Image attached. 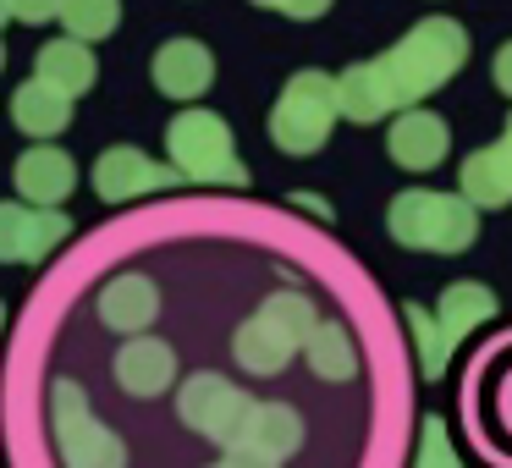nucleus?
I'll list each match as a JSON object with an SVG mask.
<instances>
[{
	"mask_svg": "<svg viewBox=\"0 0 512 468\" xmlns=\"http://www.w3.org/2000/svg\"><path fill=\"white\" fill-rule=\"evenodd\" d=\"M6 6H12V23H56L61 17V0H6Z\"/></svg>",
	"mask_w": 512,
	"mask_h": 468,
	"instance_id": "obj_25",
	"label": "nucleus"
},
{
	"mask_svg": "<svg viewBox=\"0 0 512 468\" xmlns=\"http://www.w3.org/2000/svg\"><path fill=\"white\" fill-rule=\"evenodd\" d=\"M386 232L402 248L419 254H463L479 237V210L463 193H435V188H408L391 199L386 210Z\"/></svg>",
	"mask_w": 512,
	"mask_h": 468,
	"instance_id": "obj_3",
	"label": "nucleus"
},
{
	"mask_svg": "<svg viewBox=\"0 0 512 468\" xmlns=\"http://www.w3.org/2000/svg\"><path fill=\"white\" fill-rule=\"evenodd\" d=\"M463 61H468L463 23H452V17H424L419 28H408V39H397V45L380 56V67H386L391 89H397V105L413 111V105L430 100L446 78H457Z\"/></svg>",
	"mask_w": 512,
	"mask_h": 468,
	"instance_id": "obj_1",
	"label": "nucleus"
},
{
	"mask_svg": "<svg viewBox=\"0 0 512 468\" xmlns=\"http://www.w3.org/2000/svg\"><path fill=\"white\" fill-rule=\"evenodd\" d=\"M6 23H12V6H6V0H0V28H6Z\"/></svg>",
	"mask_w": 512,
	"mask_h": 468,
	"instance_id": "obj_30",
	"label": "nucleus"
},
{
	"mask_svg": "<svg viewBox=\"0 0 512 468\" xmlns=\"http://www.w3.org/2000/svg\"><path fill=\"white\" fill-rule=\"evenodd\" d=\"M72 237L61 210H39L23 199H0V265H39Z\"/></svg>",
	"mask_w": 512,
	"mask_h": 468,
	"instance_id": "obj_7",
	"label": "nucleus"
},
{
	"mask_svg": "<svg viewBox=\"0 0 512 468\" xmlns=\"http://www.w3.org/2000/svg\"><path fill=\"white\" fill-rule=\"evenodd\" d=\"M490 314H496V292L485 287V281H452V287L441 292V303H435V320L446 325V336L452 342H463L474 325H485Z\"/></svg>",
	"mask_w": 512,
	"mask_h": 468,
	"instance_id": "obj_20",
	"label": "nucleus"
},
{
	"mask_svg": "<svg viewBox=\"0 0 512 468\" xmlns=\"http://www.w3.org/2000/svg\"><path fill=\"white\" fill-rule=\"evenodd\" d=\"M12 188H17V199H23V204L61 210V204L72 199V188H78V160H72L67 149H56V144H34V149L17 155Z\"/></svg>",
	"mask_w": 512,
	"mask_h": 468,
	"instance_id": "obj_9",
	"label": "nucleus"
},
{
	"mask_svg": "<svg viewBox=\"0 0 512 468\" xmlns=\"http://www.w3.org/2000/svg\"><path fill=\"white\" fill-rule=\"evenodd\" d=\"M457 193H463V199L474 204V210H501V204H512V177H507V166H501L496 144L463 160V177H457Z\"/></svg>",
	"mask_w": 512,
	"mask_h": 468,
	"instance_id": "obj_21",
	"label": "nucleus"
},
{
	"mask_svg": "<svg viewBox=\"0 0 512 468\" xmlns=\"http://www.w3.org/2000/svg\"><path fill=\"white\" fill-rule=\"evenodd\" d=\"M342 122V100H336V78L325 72H298L287 78L276 111H270V138L287 155H314L331 138V127Z\"/></svg>",
	"mask_w": 512,
	"mask_h": 468,
	"instance_id": "obj_5",
	"label": "nucleus"
},
{
	"mask_svg": "<svg viewBox=\"0 0 512 468\" xmlns=\"http://www.w3.org/2000/svg\"><path fill=\"white\" fill-rule=\"evenodd\" d=\"M166 155L182 171V182H210V188H248V166L237 160L232 127L204 105L171 116L166 127Z\"/></svg>",
	"mask_w": 512,
	"mask_h": 468,
	"instance_id": "obj_4",
	"label": "nucleus"
},
{
	"mask_svg": "<svg viewBox=\"0 0 512 468\" xmlns=\"http://www.w3.org/2000/svg\"><path fill=\"white\" fill-rule=\"evenodd\" d=\"M248 408H254V397H243V391H237L226 375H215V369L188 375V386L177 391V419L188 424L193 435L221 441V446H232L237 435H243Z\"/></svg>",
	"mask_w": 512,
	"mask_h": 468,
	"instance_id": "obj_6",
	"label": "nucleus"
},
{
	"mask_svg": "<svg viewBox=\"0 0 512 468\" xmlns=\"http://www.w3.org/2000/svg\"><path fill=\"white\" fill-rule=\"evenodd\" d=\"M34 78H45L50 89H61L67 100H78V94L94 89V78H100V61H94V50L83 45V39L61 34V39H50V45L39 50Z\"/></svg>",
	"mask_w": 512,
	"mask_h": 468,
	"instance_id": "obj_17",
	"label": "nucleus"
},
{
	"mask_svg": "<svg viewBox=\"0 0 512 468\" xmlns=\"http://www.w3.org/2000/svg\"><path fill=\"white\" fill-rule=\"evenodd\" d=\"M94 314H100V325L116 336H144L149 325L160 320V287L149 276H138V270H122V276H111L100 287Z\"/></svg>",
	"mask_w": 512,
	"mask_h": 468,
	"instance_id": "obj_10",
	"label": "nucleus"
},
{
	"mask_svg": "<svg viewBox=\"0 0 512 468\" xmlns=\"http://www.w3.org/2000/svg\"><path fill=\"white\" fill-rule=\"evenodd\" d=\"M177 182H182L177 166H160V160H149L144 149H133V144H116L94 160V193H100L105 204H133V199H144V193L177 188Z\"/></svg>",
	"mask_w": 512,
	"mask_h": 468,
	"instance_id": "obj_8",
	"label": "nucleus"
},
{
	"mask_svg": "<svg viewBox=\"0 0 512 468\" xmlns=\"http://www.w3.org/2000/svg\"><path fill=\"white\" fill-rule=\"evenodd\" d=\"M496 89L512 100V45H501V50H496Z\"/></svg>",
	"mask_w": 512,
	"mask_h": 468,
	"instance_id": "obj_28",
	"label": "nucleus"
},
{
	"mask_svg": "<svg viewBox=\"0 0 512 468\" xmlns=\"http://www.w3.org/2000/svg\"><path fill=\"white\" fill-rule=\"evenodd\" d=\"M61 28H67L72 39H83V45H94V39H111L116 23H122V0H61Z\"/></svg>",
	"mask_w": 512,
	"mask_h": 468,
	"instance_id": "obj_22",
	"label": "nucleus"
},
{
	"mask_svg": "<svg viewBox=\"0 0 512 468\" xmlns=\"http://www.w3.org/2000/svg\"><path fill=\"white\" fill-rule=\"evenodd\" d=\"M50 435H56V457H61V468H127V446H122V435H116L111 424H100L94 413L56 424Z\"/></svg>",
	"mask_w": 512,
	"mask_h": 468,
	"instance_id": "obj_13",
	"label": "nucleus"
},
{
	"mask_svg": "<svg viewBox=\"0 0 512 468\" xmlns=\"http://www.w3.org/2000/svg\"><path fill=\"white\" fill-rule=\"evenodd\" d=\"M331 12V0H287L281 6V17H298V23H314V17Z\"/></svg>",
	"mask_w": 512,
	"mask_h": 468,
	"instance_id": "obj_27",
	"label": "nucleus"
},
{
	"mask_svg": "<svg viewBox=\"0 0 512 468\" xmlns=\"http://www.w3.org/2000/svg\"><path fill=\"white\" fill-rule=\"evenodd\" d=\"M314 320H320V314H314V303L303 298V292H276V298H265L232 336L237 369H248V375H259V380L281 375V369L292 364V353H303Z\"/></svg>",
	"mask_w": 512,
	"mask_h": 468,
	"instance_id": "obj_2",
	"label": "nucleus"
},
{
	"mask_svg": "<svg viewBox=\"0 0 512 468\" xmlns=\"http://www.w3.org/2000/svg\"><path fill=\"white\" fill-rule=\"evenodd\" d=\"M413 468H463L441 419H424V430H419V463H413Z\"/></svg>",
	"mask_w": 512,
	"mask_h": 468,
	"instance_id": "obj_24",
	"label": "nucleus"
},
{
	"mask_svg": "<svg viewBox=\"0 0 512 468\" xmlns=\"http://www.w3.org/2000/svg\"><path fill=\"white\" fill-rule=\"evenodd\" d=\"M408 331H413V342H419V369H424V380H441L446 375V358H452V336H446V325L435 320L430 309H419V303H408Z\"/></svg>",
	"mask_w": 512,
	"mask_h": 468,
	"instance_id": "obj_23",
	"label": "nucleus"
},
{
	"mask_svg": "<svg viewBox=\"0 0 512 468\" xmlns=\"http://www.w3.org/2000/svg\"><path fill=\"white\" fill-rule=\"evenodd\" d=\"M303 358H309V369L320 380H331V386H342V380L358 375V347H353V336H347L342 320H314L309 342H303Z\"/></svg>",
	"mask_w": 512,
	"mask_h": 468,
	"instance_id": "obj_19",
	"label": "nucleus"
},
{
	"mask_svg": "<svg viewBox=\"0 0 512 468\" xmlns=\"http://www.w3.org/2000/svg\"><path fill=\"white\" fill-rule=\"evenodd\" d=\"M254 6H270V12H281V6H287V0H254Z\"/></svg>",
	"mask_w": 512,
	"mask_h": 468,
	"instance_id": "obj_31",
	"label": "nucleus"
},
{
	"mask_svg": "<svg viewBox=\"0 0 512 468\" xmlns=\"http://www.w3.org/2000/svg\"><path fill=\"white\" fill-rule=\"evenodd\" d=\"M215 468H221V463H215Z\"/></svg>",
	"mask_w": 512,
	"mask_h": 468,
	"instance_id": "obj_34",
	"label": "nucleus"
},
{
	"mask_svg": "<svg viewBox=\"0 0 512 468\" xmlns=\"http://www.w3.org/2000/svg\"><path fill=\"white\" fill-rule=\"evenodd\" d=\"M221 468H281L276 457H265V452H254V446H243V441H232L226 446V457H221Z\"/></svg>",
	"mask_w": 512,
	"mask_h": 468,
	"instance_id": "obj_26",
	"label": "nucleus"
},
{
	"mask_svg": "<svg viewBox=\"0 0 512 468\" xmlns=\"http://www.w3.org/2000/svg\"><path fill=\"white\" fill-rule=\"evenodd\" d=\"M111 375L127 397H160V391H171V380H177V353H171V342H160V336L144 331L116 353Z\"/></svg>",
	"mask_w": 512,
	"mask_h": 468,
	"instance_id": "obj_12",
	"label": "nucleus"
},
{
	"mask_svg": "<svg viewBox=\"0 0 512 468\" xmlns=\"http://www.w3.org/2000/svg\"><path fill=\"white\" fill-rule=\"evenodd\" d=\"M0 331H6V303H0Z\"/></svg>",
	"mask_w": 512,
	"mask_h": 468,
	"instance_id": "obj_32",
	"label": "nucleus"
},
{
	"mask_svg": "<svg viewBox=\"0 0 512 468\" xmlns=\"http://www.w3.org/2000/svg\"><path fill=\"white\" fill-rule=\"evenodd\" d=\"M149 78H155V89L166 94V100L193 105L199 94H210V83H215V56L199 39H166V45L155 50V61H149Z\"/></svg>",
	"mask_w": 512,
	"mask_h": 468,
	"instance_id": "obj_11",
	"label": "nucleus"
},
{
	"mask_svg": "<svg viewBox=\"0 0 512 468\" xmlns=\"http://www.w3.org/2000/svg\"><path fill=\"white\" fill-rule=\"evenodd\" d=\"M72 122V100L61 89H50L45 78H28L12 89V127L34 144H50L56 133H67Z\"/></svg>",
	"mask_w": 512,
	"mask_h": 468,
	"instance_id": "obj_15",
	"label": "nucleus"
},
{
	"mask_svg": "<svg viewBox=\"0 0 512 468\" xmlns=\"http://www.w3.org/2000/svg\"><path fill=\"white\" fill-rule=\"evenodd\" d=\"M336 100H342V116H347V122H380V116L402 111V105H397V89H391L386 67H380V56L347 67L342 78H336Z\"/></svg>",
	"mask_w": 512,
	"mask_h": 468,
	"instance_id": "obj_16",
	"label": "nucleus"
},
{
	"mask_svg": "<svg viewBox=\"0 0 512 468\" xmlns=\"http://www.w3.org/2000/svg\"><path fill=\"white\" fill-rule=\"evenodd\" d=\"M0 67H6V45H0Z\"/></svg>",
	"mask_w": 512,
	"mask_h": 468,
	"instance_id": "obj_33",
	"label": "nucleus"
},
{
	"mask_svg": "<svg viewBox=\"0 0 512 468\" xmlns=\"http://www.w3.org/2000/svg\"><path fill=\"white\" fill-rule=\"evenodd\" d=\"M237 441L281 463V457H292L303 446V419H298V408H287V402H254Z\"/></svg>",
	"mask_w": 512,
	"mask_h": 468,
	"instance_id": "obj_18",
	"label": "nucleus"
},
{
	"mask_svg": "<svg viewBox=\"0 0 512 468\" xmlns=\"http://www.w3.org/2000/svg\"><path fill=\"white\" fill-rule=\"evenodd\" d=\"M386 149H391V160L397 166H408V171H435L446 160V122L435 111H402L397 122H391V133H386Z\"/></svg>",
	"mask_w": 512,
	"mask_h": 468,
	"instance_id": "obj_14",
	"label": "nucleus"
},
{
	"mask_svg": "<svg viewBox=\"0 0 512 468\" xmlns=\"http://www.w3.org/2000/svg\"><path fill=\"white\" fill-rule=\"evenodd\" d=\"M496 155H501V166H507V177H512V122H507V138L496 144Z\"/></svg>",
	"mask_w": 512,
	"mask_h": 468,
	"instance_id": "obj_29",
	"label": "nucleus"
}]
</instances>
